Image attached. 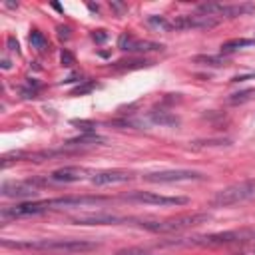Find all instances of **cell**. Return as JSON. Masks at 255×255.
<instances>
[{
  "label": "cell",
  "mask_w": 255,
  "mask_h": 255,
  "mask_svg": "<svg viewBox=\"0 0 255 255\" xmlns=\"http://www.w3.org/2000/svg\"><path fill=\"white\" fill-rule=\"evenodd\" d=\"M110 197L104 195H66V197H54V199H44V201H28L12 207L2 209V219H16V217H30V215H40L50 209H66V207H88V205H98L106 203Z\"/></svg>",
  "instance_id": "6da1fadb"
},
{
  "label": "cell",
  "mask_w": 255,
  "mask_h": 255,
  "mask_svg": "<svg viewBox=\"0 0 255 255\" xmlns=\"http://www.w3.org/2000/svg\"><path fill=\"white\" fill-rule=\"evenodd\" d=\"M151 62H147V60H120V62H116L112 68L114 70H137V68H143V66H149Z\"/></svg>",
  "instance_id": "d6986e66"
},
{
  "label": "cell",
  "mask_w": 255,
  "mask_h": 255,
  "mask_svg": "<svg viewBox=\"0 0 255 255\" xmlns=\"http://www.w3.org/2000/svg\"><path fill=\"white\" fill-rule=\"evenodd\" d=\"M92 40H94L96 44H104V42L108 40L106 30H96V32H92Z\"/></svg>",
  "instance_id": "d4e9b609"
},
{
  "label": "cell",
  "mask_w": 255,
  "mask_h": 255,
  "mask_svg": "<svg viewBox=\"0 0 255 255\" xmlns=\"http://www.w3.org/2000/svg\"><path fill=\"white\" fill-rule=\"evenodd\" d=\"M249 78H255V74H245V76H235V78H231V82H245V80H249Z\"/></svg>",
  "instance_id": "4316f807"
},
{
  "label": "cell",
  "mask_w": 255,
  "mask_h": 255,
  "mask_svg": "<svg viewBox=\"0 0 255 255\" xmlns=\"http://www.w3.org/2000/svg\"><path fill=\"white\" fill-rule=\"evenodd\" d=\"M209 213L207 211H193V213H181L175 217H165V219H139L137 227L151 231V233H177L201 223L209 221Z\"/></svg>",
  "instance_id": "3957f363"
},
{
  "label": "cell",
  "mask_w": 255,
  "mask_h": 255,
  "mask_svg": "<svg viewBox=\"0 0 255 255\" xmlns=\"http://www.w3.org/2000/svg\"><path fill=\"white\" fill-rule=\"evenodd\" d=\"M94 88H96V82H94V80H84V84H80V86H76V88L72 90V96H84V94H90Z\"/></svg>",
  "instance_id": "44dd1931"
},
{
  "label": "cell",
  "mask_w": 255,
  "mask_h": 255,
  "mask_svg": "<svg viewBox=\"0 0 255 255\" xmlns=\"http://www.w3.org/2000/svg\"><path fill=\"white\" fill-rule=\"evenodd\" d=\"M201 14L207 16H225V18H237L255 12V4H201L199 6Z\"/></svg>",
  "instance_id": "ba28073f"
},
{
  "label": "cell",
  "mask_w": 255,
  "mask_h": 255,
  "mask_svg": "<svg viewBox=\"0 0 255 255\" xmlns=\"http://www.w3.org/2000/svg\"><path fill=\"white\" fill-rule=\"evenodd\" d=\"M147 24L153 26V28H159V30H163V32L171 30V22H169L165 16H149V18H147Z\"/></svg>",
  "instance_id": "ffe728a7"
},
{
  "label": "cell",
  "mask_w": 255,
  "mask_h": 255,
  "mask_svg": "<svg viewBox=\"0 0 255 255\" xmlns=\"http://www.w3.org/2000/svg\"><path fill=\"white\" fill-rule=\"evenodd\" d=\"M149 183H173V181H195L203 179V173L195 169H165V171H151L143 175Z\"/></svg>",
  "instance_id": "8992f818"
},
{
  "label": "cell",
  "mask_w": 255,
  "mask_h": 255,
  "mask_svg": "<svg viewBox=\"0 0 255 255\" xmlns=\"http://www.w3.org/2000/svg\"><path fill=\"white\" fill-rule=\"evenodd\" d=\"M251 44H255V40H251V38H233V40H227V42L221 44V56L223 54H233V52H237L241 48H247Z\"/></svg>",
  "instance_id": "9a60e30c"
},
{
  "label": "cell",
  "mask_w": 255,
  "mask_h": 255,
  "mask_svg": "<svg viewBox=\"0 0 255 255\" xmlns=\"http://www.w3.org/2000/svg\"><path fill=\"white\" fill-rule=\"evenodd\" d=\"M193 62L201 64V66H213V68H221V66L227 64V60L221 58V56H195Z\"/></svg>",
  "instance_id": "ac0fdd59"
},
{
  "label": "cell",
  "mask_w": 255,
  "mask_h": 255,
  "mask_svg": "<svg viewBox=\"0 0 255 255\" xmlns=\"http://www.w3.org/2000/svg\"><path fill=\"white\" fill-rule=\"evenodd\" d=\"M28 40H30V46H32V48H36L38 52H44V50H48V48H50L48 38H46V36H44L40 30H32Z\"/></svg>",
  "instance_id": "2e32d148"
},
{
  "label": "cell",
  "mask_w": 255,
  "mask_h": 255,
  "mask_svg": "<svg viewBox=\"0 0 255 255\" xmlns=\"http://www.w3.org/2000/svg\"><path fill=\"white\" fill-rule=\"evenodd\" d=\"M122 199L128 201H137V203H149V205H185L189 199L183 195H175V197H167V195H159V193H151V191H131L128 195H124Z\"/></svg>",
  "instance_id": "9c48e42d"
},
{
  "label": "cell",
  "mask_w": 255,
  "mask_h": 255,
  "mask_svg": "<svg viewBox=\"0 0 255 255\" xmlns=\"http://www.w3.org/2000/svg\"><path fill=\"white\" fill-rule=\"evenodd\" d=\"M129 179H131V173L126 169H104V171H96L90 181L94 185H110V183H124Z\"/></svg>",
  "instance_id": "4fadbf2b"
},
{
  "label": "cell",
  "mask_w": 255,
  "mask_h": 255,
  "mask_svg": "<svg viewBox=\"0 0 255 255\" xmlns=\"http://www.w3.org/2000/svg\"><path fill=\"white\" fill-rule=\"evenodd\" d=\"M253 98H255V90H241V92L231 94V96L227 98V104L239 106V104H245V102H249V100H253Z\"/></svg>",
  "instance_id": "e0dca14e"
},
{
  "label": "cell",
  "mask_w": 255,
  "mask_h": 255,
  "mask_svg": "<svg viewBox=\"0 0 255 255\" xmlns=\"http://www.w3.org/2000/svg\"><path fill=\"white\" fill-rule=\"evenodd\" d=\"M116 255H157V253H151L147 249H141V247H128V249H122L118 251Z\"/></svg>",
  "instance_id": "7402d4cb"
},
{
  "label": "cell",
  "mask_w": 255,
  "mask_h": 255,
  "mask_svg": "<svg viewBox=\"0 0 255 255\" xmlns=\"http://www.w3.org/2000/svg\"><path fill=\"white\" fill-rule=\"evenodd\" d=\"M219 24V18L207 14H183L171 20V30H209Z\"/></svg>",
  "instance_id": "5b68a950"
},
{
  "label": "cell",
  "mask_w": 255,
  "mask_h": 255,
  "mask_svg": "<svg viewBox=\"0 0 255 255\" xmlns=\"http://www.w3.org/2000/svg\"><path fill=\"white\" fill-rule=\"evenodd\" d=\"M58 36H60V40H68L70 38V28L68 26H58Z\"/></svg>",
  "instance_id": "484cf974"
},
{
  "label": "cell",
  "mask_w": 255,
  "mask_h": 255,
  "mask_svg": "<svg viewBox=\"0 0 255 255\" xmlns=\"http://www.w3.org/2000/svg\"><path fill=\"white\" fill-rule=\"evenodd\" d=\"M8 249H34V251H58V253H82L98 247L94 241L86 239H36V241H2Z\"/></svg>",
  "instance_id": "7a4b0ae2"
},
{
  "label": "cell",
  "mask_w": 255,
  "mask_h": 255,
  "mask_svg": "<svg viewBox=\"0 0 255 255\" xmlns=\"http://www.w3.org/2000/svg\"><path fill=\"white\" fill-rule=\"evenodd\" d=\"M78 225H118V223H129L128 217L112 215V213H88L72 219Z\"/></svg>",
  "instance_id": "7c38bea8"
},
{
  "label": "cell",
  "mask_w": 255,
  "mask_h": 255,
  "mask_svg": "<svg viewBox=\"0 0 255 255\" xmlns=\"http://www.w3.org/2000/svg\"><path fill=\"white\" fill-rule=\"evenodd\" d=\"M60 60H62V66H68V68L76 64V58H74V56H72V52H68V50H62Z\"/></svg>",
  "instance_id": "cb8c5ba5"
},
{
  "label": "cell",
  "mask_w": 255,
  "mask_h": 255,
  "mask_svg": "<svg viewBox=\"0 0 255 255\" xmlns=\"http://www.w3.org/2000/svg\"><path fill=\"white\" fill-rule=\"evenodd\" d=\"M118 48L124 50V52H133V54H147V52H161L163 50L161 44H155V42H149V40H137L135 36H131L128 32L120 34Z\"/></svg>",
  "instance_id": "30bf717a"
},
{
  "label": "cell",
  "mask_w": 255,
  "mask_h": 255,
  "mask_svg": "<svg viewBox=\"0 0 255 255\" xmlns=\"http://www.w3.org/2000/svg\"><path fill=\"white\" fill-rule=\"evenodd\" d=\"M8 46H10V50H12V52H20V50H18V42H16L12 36L8 38Z\"/></svg>",
  "instance_id": "83f0119b"
},
{
  "label": "cell",
  "mask_w": 255,
  "mask_h": 255,
  "mask_svg": "<svg viewBox=\"0 0 255 255\" xmlns=\"http://www.w3.org/2000/svg\"><path fill=\"white\" fill-rule=\"evenodd\" d=\"M251 197H255V179H245V181H237V183H231V185L219 189L213 195L211 205L213 207H229V205L247 201Z\"/></svg>",
  "instance_id": "277c9868"
},
{
  "label": "cell",
  "mask_w": 255,
  "mask_h": 255,
  "mask_svg": "<svg viewBox=\"0 0 255 255\" xmlns=\"http://www.w3.org/2000/svg\"><path fill=\"white\" fill-rule=\"evenodd\" d=\"M38 90H40V84H36V82H32V80H28L26 88L22 90V96H24V98H34Z\"/></svg>",
  "instance_id": "603a6c76"
},
{
  "label": "cell",
  "mask_w": 255,
  "mask_h": 255,
  "mask_svg": "<svg viewBox=\"0 0 255 255\" xmlns=\"http://www.w3.org/2000/svg\"><path fill=\"white\" fill-rule=\"evenodd\" d=\"M46 183L42 179H26V181H2V195L4 197H16V199H28L38 193V187Z\"/></svg>",
  "instance_id": "52a82bcc"
},
{
  "label": "cell",
  "mask_w": 255,
  "mask_h": 255,
  "mask_svg": "<svg viewBox=\"0 0 255 255\" xmlns=\"http://www.w3.org/2000/svg\"><path fill=\"white\" fill-rule=\"evenodd\" d=\"M149 122L155 124V126L171 128V126H177V124H179V118L173 116V114L167 112V110H153V112H149Z\"/></svg>",
  "instance_id": "5bb4252c"
},
{
  "label": "cell",
  "mask_w": 255,
  "mask_h": 255,
  "mask_svg": "<svg viewBox=\"0 0 255 255\" xmlns=\"http://www.w3.org/2000/svg\"><path fill=\"white\" fill-rule=\"evenodd\" d=\"M96 171L88 169V167H80V165H66V167H60L56 171H52L48 175V181L52 183H74V181H82V179H92Z\"/></svg>",
  "instance_id": "8fae6325"
},
{
  "label": "cell",
  "mask_w": 255,
  "mask_h": 255,
  "mask_svg": "<svg viewBox=\"0 0 255 255\" xmlns=\"http://www.w3.org/2000/svg\"><path fill=\"white\" fill-rule=\"evenodd\" d=\"M2 68H4V70H8V68H10V62H8V60H4V62H2Z\"/></svg>",
  "instance_id": "f1b7e54d"
}]
</instances>
